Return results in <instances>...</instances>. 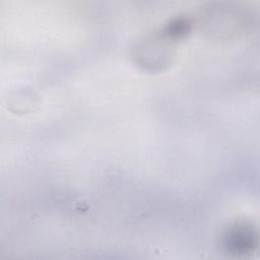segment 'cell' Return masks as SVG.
Masks as SVG:
<instances>
[{
  "label": "cell",
  "instance_id": "cell-1",
  "mask_svg": "<svg viewBox=\"0 0 260 260\" xmlns=\"http://www.w3.org/2000/svg\"><path fill=\"white\" fill-rule=\"evenodd\" d=\"M256 244L253 231L246 226H237L228 236V245L235 253L244 254Z\"/></svg>",
  "mask_w": 260,
  "mask_h": 260
}]
</instances>
